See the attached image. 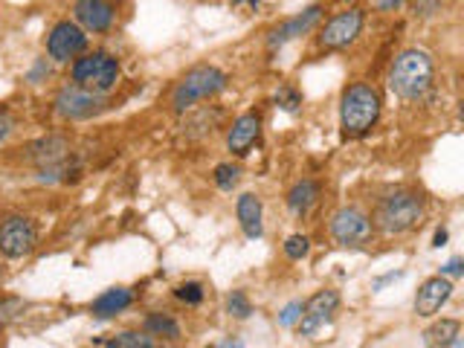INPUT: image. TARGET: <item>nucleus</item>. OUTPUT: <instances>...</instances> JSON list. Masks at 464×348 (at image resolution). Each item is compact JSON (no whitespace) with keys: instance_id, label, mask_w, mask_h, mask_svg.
Wrapping results in <instances>:
<instances>
[{"instance_id":"1","label":"nucleus","mask_w":464,"mask_h":348,"mask_svg":"<svg viewBox=\"0 0 464 348\" xmlns=\"http://www.w3.org/2000/svg\"><path fill=\"white\" fill-rule=\"evenodd\" d=\"M432 58L430 53L424 50H403L395 62H392V70H389V87L392 93L406 99V102H418L430 93L432 87Z\"/></svg>"},{"instance_id":"2","label":"nucleus","mask_w":464,"mask_h":348,"mask_svg":"<svg viewBox=\"0 0 464 348\" xmlns=\"http://www.w3.org/2000/svg\"><path fill=\"white\" fill-rule=\"evenodd\" d=\"M420 218H424V198L412 188H395L377 203L372 227L381 229L383 236H403L418 227Z\"/></svg>"},{"instance_id":"3","label":"nucleus","mask_w":464,"mask_h":348,"mask_svg":"<svg viewBox=\"0 0 464 348\" xmlns=\"http://www.w3.org/2000/svg\"><path fill=\"white\" fill-rule=\"evenodd\" d=\"M381 93L372 84H352L345 87L340 102V128L345 137H362L381 120Z\"/></svg>"},{"instance_id":"4","label":"nucleus","mask_w":464,"mask_h":348,"mask_svg":"<svg viewBox=\"0 0 464 348\" xmlns=\"http://www.w3.org/2000/svg\"><path fill=\"white\" fill-rule=\"evenodd\" d=\"M227 87V72L215 64H198L192 70H186L180 82L174 84L171 91V108L183 113L195 105V102H203L215 93H221Z\"/></svg>"},{"instance_id":"5","label":"nucleus","mask_w":464,"mask_h":348,"mask_svg":"<svg viewBox=\"0 0 464 348\" xmlns=\"http://www.w3.org/2000/svg\"><path fill=\"white\" fill-rule=\"evenodd\" d=\"M120 82V62L111 53H87L72 62V84L105 96Z\"/></svg>"},{"instance_id":"6","label":"nucleus","mask_w":464,"mask_h":348,"mask_svg":"<svg viewBox=\"0 0 464 348\" xmlns=\"http://www.w3.org/2000/svg\"><path fill=\"white\" fill-rule=\"evenodd\" d=\"M328 232L340 246H345V250H366L374 238L372 218L360 207H340L331 215Z\"/></svg>"},{"instance_id":"7","label":"nucleus","mask_w":464,"mask_h":348,"mask_svg":"<svg viewBox=\"0 0 464 348\" xmlns=\"http://www.w3.org/2000/svg\"><path fill=\"white\" fill-rule=\"evenodd\" d=\"M38 246V229L26 215L0 218V256L24 258Z\"/></svg>"},{"instance_id":"8","label":"nucleus","mask_w":464,"mask_h":348,"mask_svg":"<svg viewBox=\"0 0 464 348\" xmlns=\"http://www.w3.org/2000/svg\"><path fill=\"white\" fill-rule=\"evenodd\" d=\"M55 111L64 120H93L102 111H108V99L102 93H91L79 84H67L55 96Z\"/></svg>"},{"instance_id":"9","label":"nucleus","mask_w":464,"mask_h":348,"mask_svg":"<svg viewBox=\"0 0 464 348\" xmlns=\"http://www.w3.org/2000/svg\"><path fill=\"white\" fill-rule=\"evenodd\" d=\"M362 21H366L362 9H345L340 14H334V18L323 26V33H319V47L343 50L348 44H354L357 35L362 33Z\"/></svg>"},{"instance_id":"10","label":"nucleus","mask_w":464,"mask_h":348,"mask_svg":"<svg viewBox=\"0 0 464 348\" xmlns=\"http://www.w3.org/2000/svg\"><path fill=\"white\" fill-rule=\"evenodd\" d=\"M340 308V294L337 290H316V294L302 304V316H299V334L302 337H314V334L331 323L334 311Z\"/></svg>"},{"instance_id":"11","label":"nucleus","mask_w":464,"mask_h":348,"mask_svg":"<svg viewBox=\"0 0 464 348\" xmlns=\"http://www.w3.org/2000/svg\"><path fill=\"white\" fill-rule=\"evenodd\" d=\"M87 50V35L76 21H62L53 26V33L47 35V53L55 62H70L79 58Z\"/></svg>"},{"instance_id":"12","label":"nucleus","mask_w":464,"mask_h":348,"mask_svg":"<svg viewBox=\"0 0 464 348\" xmlns=\"http://www.w3.org/2000/svg\"><path fill=\"white\" fill-rule=\"evenodd\" d=\"M319 18H323V6H308L304 12L294 14V18H287L285 24H279L276 29H270L267 33V47L276 50V47H285L287 41H294L299 35H308L311 29L319 24Z\"/></svg>"},{"instance_id":"13","label":"nucleus","mask_w":464,"mask_h":348,"mask_svg":"<svg viewBox=\"0 0 464 348\" xmlns=\"http://www.w3.org/2000/svg\"><path fill=\"white\" fill-rule=\"evenodd\" d=\"M450 296H453V282L444 279V276H432V279H427L424 285L418 287V294H415V314L430 319V316H435L444 308Z\"/></svg>"},{"instance_id":"14","label":"nucleus","mask_w":464,"mask_h":348,"mask_svg":"<svg viewBox=\"0 0 464 348\" xmlns=\"http://www.w3.org/2000/svg\"><path fill=\"white\" fill-rule=\"evenodd\" d=\"M72 14H76V24L87 29V33H105L113 24L111 0H76Z\"/></svg>"},{"instance_id":"15","label":"nucleus","mask_w":464,"mask_h":348,"mask_svg":"<svg viewBox=\"0 0 464 348\" xmlns=\"http://www.w3.org/2000/svg\"><path fill=\"white\" fill-rule=\"evenodd\" d=\"M258 137H261V116L253 113V111L250 113H241L238 120L232 122L229 134H227V149L232 154L244 157L258 142Z\"/></svg>"},{"instance_id":"16","label":"nucleus","mask_w":464,"mask_h":348,"mask_svg":"<svg viewBox=\"0 0 464 348\" xmlns=\"http://www.w3.org/2000/svg\"><path fill=\"white\" fill-rule=\"evenodd\" d=\"M67 157H70V142L64 137H41L38 142L29 145V160L38 166V171L62 166L67 163Z\"/></svg>"},{"instance_id":"17","label":"nucleus","mask_w":464,"mask_h":348,"mask_svg":"<svg viewBox=\"0 0 464 348\" xmlns=\"http://www.w3.org/2000/svg\"><path fill=\"white\" fill-rule=\"evenodd\" d=\"M236 215H238V224L244 229V236L256 241L261 238V232H265V224H261V200L258 195L253 192H244L236 203Z\"/></svg>"},{"instance_id":"18","label":"nucleus","mask_w":464,"mask_h":348,"mask_svg":"<svg viewBox=\"0 0 464 348\" xmlns=\"http://www.w3.org/2000/svg\"><path fill=\"white\" fill-rule=\"evenodd\" d=\"M130 302H134V294H130L128 287H111L105 294H99L91 304V314L96 319H108V316H116L122 314L125 308H130Z\"/></svg>"},{"instance_id":"19","label":"nucleus","mask_w":464,"mask_h":348,"mask_svg":"<svg viewBox=\"0 0 464 348\" xmlns=\"http://www.w3.org/2000/svg\"><path fill=\"white\" fill-rule=\"evenodd\" d=\"M316 200H319V183L304 178V180L290 186V192H287V209L294 212V215H304Z\"/></svg>"},{"instance_id":"20","label":"nucleus","mask_w":464,"mask_h":348,"mask_svg":"<svg viewBox=\"0 0 464 348\" xmlns=\"http://www.w3.org/2000/svg\"><path fill=\"white\" fill-rule=\"evenodd\" d=\"M461 331V323L459 319H439V323H432L427 331H424V343L430 348H447L450 343H453L459 337Z\"/></svg>"},{"instance_id":"21","label":"nucleus","mask_w":464,"mask_h":348,"mask_svg":"<svg viewBox=\"0 0 464 348\" xmlns=\"http://www.w3.org/2000/svg\"><path fill=\"white\" fill-rule=\"evenodd\" d=\"M108 348H160L157 337H151L149 331H122L113 340H105Z\"/></svg>"},{"instance_id":"22","label":"nucleus","mask_w":464,"mask_h":348,"mask_svg":"<svg viewBox=\"0 0 464 348\" xmlns=\"http://www.w3.org/2000/svg\"><path fill=\"white\" fill-rule=\"evenodd\" d=\"M145 331H149L151 337H163V340L180 337V325L174 323L169 314H149V319H145Z\"/></svg>"},{"instance_id":"23","label":"nucleus","mask_w":464,"mask_h":348,"mask_svg":"<svg viewBox=\"0 0 464 348\" xmlns=\"http://www.w3.org/2000/svg\"><path fill=\"white\" fill-rule=\"evenodd\" d=\"M215 186L221 188V192H232L238 183H241V166L236 163H221V166H215Z\"/></svg>"},{"instance_id":"24","label":"nucleus","mask_w":464,"mask_h":348,"mask_svg":"<svg viewBox=\"0 0 464 348\" xmlns=\"http://www.w3.org/2000/svg\"><path fill=\"white\" fill-rule=\"evenodd\" d=\"M227 314L232 319H246L253 314V304H250V296L244 294V290H232L229 299H227Z\"/></svg>"},{"instance_id":"25","label":"nucleus","mask_w":464,"mask_h":348,"mask_svg":"<svg viewBox=\"0 0 464 348\" xmlns=\"http://www.w3.org/2000/svg\"><path fill=\"white\" fill-rule=\"evenodd\" d=\"M26 311V302L21 296H6V299H0V325H9L14 323L21 314Z\"/></svg>"},{"instance_id":"26","label":"nucleus","mask_w":464,"mask_h":348,"mask_svg":"<svg viewBox=\"0 0 464 348\" xmlns=\"http://www.w3.org/2000/svg\"><path fill=\"white\" fill-rule=\"evenodd\" d=\"M311 253V238L308 236H290L287 241H285V256L290 258V261H302L304 256Z\"/></svg>"},{"instance_id":"27","label":"nucleus","mask_w":464,"mask_h":348,"mask_svg":"<svg viewBox=\"0 0 464 348\" xmlns=\"http://www.w3.org/2000/svg\"><path fill=\"white\" fill-rule=\"evenodd\" d=\"M174 296H178L180 302H186V304H200L207 294H203L200 282H183V285L174 287Z\"/></svg>"},{"instance_id":"28","label":"nucleus","mask_w":464,"mask_h":348,"mask_svg":"<svg viewBox=\"0 0 464 348\" xmlns=\"http://www.w3.org/2000/svg\"><path fill=\"white\" fill-rule=\"evenodd\" d=\"M276 105L287 113H296L299 105H302V96L294 91V87H279V93H276Z\"/></svg>"},{"instance_id":"29","label":"nucleus","mask_w":464,"mask_h":348,"mask_svg":"<svg viewBox=\"0 0 464 348\" xmlns=\"http://www.w3.org/2000/svg\"><path fill=\"white\" fill-rule=\"evenodd\" d=\"M299 316H302V302H290V304H285V311L279 314V325L282 328H294L299 323Z\"/></svg>"},{"instance_id":"30","label":"nucleus","mask_w":464,"mask_h":348,"mask_svg":"<svg viewBox=\"0 0 464 348\" xmlns=\"http://www.w3.org/2000/svg\"><path fill=\"white\" fill-rule=\"evenodd\" d=\"M439 6H441V0H412V9L420 18H430V14L439 12Z\"/></svg>"},{"instance_id":"31","label":"nucleus","mask_w":464,"mask_h":348,"mask_svg":"<svg viewBox=\"0 0 464 348\" xmlns=\"http://www.w3.org/2000/svg\"><path fill=\"white\" fill-rule=\"evenodd\" d=\"M461 273H464V258H461V256H453V258H450L447 265L441 267L439 276H444V279H450V276H453V279H459Z\"/></svg>"},{"instance_id":"32","label":"nucleus","mask_w":464,"mask_h":348,"mask_svg":"<svg viewBox=\"0 0 464 348\" xmlns=\"http://www.w3.org/2000/svg\"><path fill=\"white\" fill-rule=\"evenodd\" d=\"M14 130V120L9 111H0V145H4Z\"/></svg>"},{"instance_id":"33","label":"nucleus","mask_w":464,"mask_h":348,"mask_svg":"<svg viewBox=\"0 0 464 348\" xmlns=\"http://www.w3.org/2000/svg\"><path fill=\"white\" fill-rule=\"evenodd\" d=\"M44 76H50V64H47V58H38L35 67H33V72H29V82H35V84H38V79H44Z\"/></svg>"},{"instance_id":"34","label":"nucleus","mask_w":464,"mask_h":348,"mask_svg":"<svg viewBox=\"0 0 464 348\" xmlns=\"http://www.w3.org/2000/svg\"><path fill=\"white\" fill-rule=\"evenodd\" d=\"M401 276H403V270H398V273H386V276H381V279H374L372 290H383V285H389V282L401 279Z\"/></svg>"},{"instance_id":"35","label":"nucleus","mask_w":464,"mask_h":348,"mask_svg":"<svg viewBox=\"0 0 464 348\" xmlns=\"http://www.w3.org/2000/svg\"><path fill=\"white\" fill-rule=\"evenodd\" d=\"M403 0H377V9H383V12H389V9H395V6H401Z\"/></svg>"},{"instance_id":"36","label":"nucleus","mask_w":464,"mask_h":348,"mask_svg":"<svg viewBox=\"0 0 464 348\" xmlns=\"http://www.w3.org/2000/svg\"><path fill=\"white\" fill-rule=\"evenodd\" d=\"M218 348H244V343L238 337H227V340H221V345H218Z\"/></svg>"},{"instance_id":"37","label":"nucleus","mask_w":464,"mask_h":348,"mask_svg":"<svg viewBox=\"0 0 464 348\" xmlns=\"http://www.w3.org/2000/svg\"><path fill=\"white\" fill-rule=\"evenodd\" d=\"M444 244H447V229H439L432 238V246H444Z\"/></svg>"},{"instance_id":"38","label":"nucleus","mask_w":464,"mask_h":348,"mask_svg":"<svg viewBox=\"0 0 464 348\" xmlns=\"http://www.w3.org/2000/svg\"><path fill=\"white\" fill-rule=\"evenodd\" d=\"M232 4H236V6H244V4H246V6H253V9H256V6H258V0H232Z\"/></svg>"},{"instance_id":"39","label":"nucleus","mask_w":464,"mask_h":348,"mask_svg":"<svg viewBox=\"0 0 464 348\" xmlns=\"http://www.w3.org/2000/svg\"><path fill=\"white\" fill-rule=\"evenodd\" d=\"M0 279H4V265H0Z\"/></svg>"}]
</instances>
